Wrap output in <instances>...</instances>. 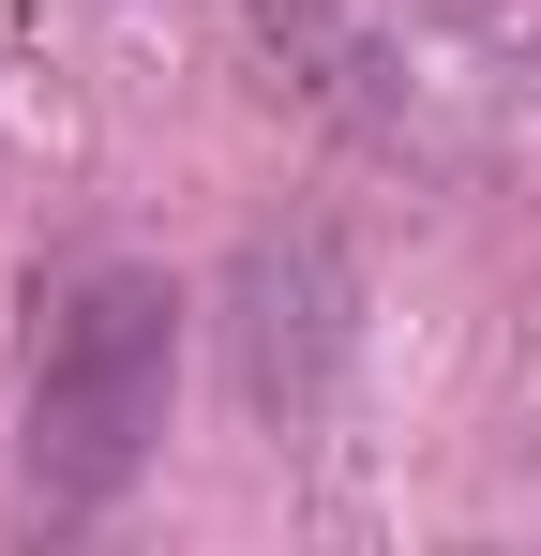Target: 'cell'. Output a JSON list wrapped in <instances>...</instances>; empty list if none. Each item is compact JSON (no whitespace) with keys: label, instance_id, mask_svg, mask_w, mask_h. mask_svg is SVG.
Listing matches in <instances>:
<instances>
[{"label":"cell","instance_id":"1","mask_svg":"<svg viewBox=\"0 0 541 556\" xmlns=\"http://www.w3.org/2000/svg\"><path fill=\"white\" fill-rule=\"evenodd\" d=\"M166 376H180V301L166 271H61L46 286V346H30V496L46 511H105L151 437H166Z\"/></svg>","mask_w":541,"mask_h":556}]
</instances>
